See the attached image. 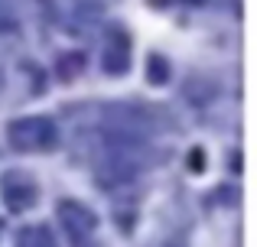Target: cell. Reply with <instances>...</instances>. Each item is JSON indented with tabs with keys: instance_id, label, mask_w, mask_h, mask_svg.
Here are the masks:
<instances>
[{
	"instance_id": "52a82bcc",
	"label": "cell",
	"mask_w": 257,
	"mask_h": 247,
	"mask_svg": "<svg viewBox=\"0 0 257 247\" xmlns=\"http://www.w3.org/2000/svg\"><path fill=\"white\" fill-rule=\"evenodd\" d=\"M20 247H56V237L46 228H26V234H20Z\"/></svg>"
},
{
	"instance_id": "5b68a950",
	"label": "cell",
	"mask_w": 257,
	"mask_h": 247,
	"mask_svg": "<svg viewBox=\"0 0 257 247\" xmlns=\"http://www.w3.org/2000/svg\"><path fill=\"white\" fill-rule=\"evenodd\" d=\"M215 95H218V82L212 75H186V82H182V98L195 108L212 104Z\"/></svg>"
},
{
	"instance_id": "9c48e42d",
	"label": "cell",
	"mask_w": 257,
	"mask_h": 247,
	"mask_svg": "<svg viewBox=\"0 0 257 247\" xmlns=\"http://www.w3.org/2000/svg\"><path fill=\"white\" fill-rule=\"evenodd\" d=\"M13 30H17V17H13L10 4L0 0V33H13Z\"/></svg>"
},
{
	"instance_id": "277c9868",
	"label": "cell",
	"mask_w": 257,
	"mask_h": 247,
	"mask_svg": "<svg viewBox=\"0 0 257 247\" xmlns=\"http://www.w3.org/2000/svg\"><path fill=\"white\" fill-rule=\"evenodd\" d=\"M36 185L30 182V179H20V176H7L4 179V202H7V208L10 211H26V208H33L36 205Z\"/></svg>"
},
{
	"instance_id": "ba28073f",
	"label": "cell",
	"mask_w": 257,
	"mask_h": 247,
	"mask_svg": "<svg viewBox=\"0 0 257 247\" xmlns=\"http://www.w3.org/2000/svg\"><path fill=\"white\" fill-rule=\"evenodd\" d=\"M82 65H85V59L72 52V56H62V59H59L56 72H59V78H62V82H72V78H75L78 72H82Z\"/></svg>"
},
{
	"instance_id": "30bf717a",
	"label": "cell",
	"mask_w": 257,
	"mask_h": 247,
	"mask_svg": "<svg viewBox=\"0 0 257 247\" xmlns=\"http://www.w3.org/2000/svg\"><path fill=\"white\" fill-rule=\"evenodd\" d=\"M189 169H192V172H202V169H205V156H202L199 146H195V150L189 153Z\"/></svg>"
},
{
	"instance_id": "7a4b0ae2",
	"label": "cell",
	"mask_w": 257,
	"mask_h": 247,
	"mask_svg": "<svg viewBox=\"0 0 257 247\" xmlns=\"http://www.w3.org/2000/svg\"><path fill=\"white\" fill-rule=\"evenodd\" d=\"M101 69L107 75H124L131 69V36H127L120 26L107 30V46L101 52Z\"/></svg>"
},
{
	"instance_id": "8992f818",
	"label": "cell",
	"mask_w": 257,
	"mask_h": 247,
	"mask_svg": "<svg viewBox=\"0 0 257 247\" xmlns=\"http://www.w3.org/2000/svg\"><path fill=\"white\" fill-rule=\"evenodd\" d=\"M170 75H173L170 59L160 56V52H153V56L147 59V82H150V85H166V82H170Z\"/></svg>"
},
{
	"instance_id": "3957f363",
	"label": "cell",
	"mask_w": 257,
	"mask_h": 247,
	"mask_svg": "<svg viewBox=\"0 0 257 247\" xmlns=\"http://www.w3.org/2000/svg\"><path fill=\"white\" fill-rule=\"evenodd\" d=\"M59 221L65 224V231L72 234V241H85L94 231V215L85 208L82 202H59Z\"/></svg>"
},
{
	"instance_id": "6da1fadb",
	"label": "cell",
	"mask_w": 257,
	"mask_h": 247,
	"mask_svg": "<svg viewBox=\"0 0 257 247\" xmlns=\"http://www.w3.org/2000/svg\"><path fill=\"white\" fill-rule=\"evenodd\" d=\"M7 140L13 150L33 153V150H49L56 143V124L49 117H23L7 127Z\"/></svg>"
}]
</instances>
